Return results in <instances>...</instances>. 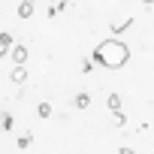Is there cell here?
<instances>
[{"mask_svg":"<svg viewBox=\"0 0 154 154\" xmlns=\"http://www.w3.org/2000/svg\"><path fill=\"white\" fill-rule=\"evenodd\" d=\"M112 124H115V127H124V124H127V115H124V112H115V115H112Z\"/></svg>","mask_w":154,"mask_h":154,"instance_id":"11","label":"cell"},{"mask_svg":"<svg viewBox=\"0 0 154 154\" xmlns=\"http://www.w3.org/2000/svg\"><path fill=\"white\" fill-rule=\"evenodd\" d=\"M36 115H39V118H51V106H48V103H39V106H36Z\"/></svg>","mask_w":154,"mask_h":154,"instance_id":"9","label":"cell"},{"mask_svg":"<svg viewBox=\"0 0 154 154\" xmlns=\"http://www.w3.org/2000/svg\"><path fill=\"white\" fill-rule=\"evenodd\" d=\"M142 3H145V6H151V3H154V0H142Z\"/></svg>","mask_w":154,"mask_h":154,"instance_id":"15","label":"cell"},{"mask_svg":"<svg viewBox=\"0 0 154 154\" xmlns=\"http://www.w3.org/2000/svg\"><path fill=\"white\" fill-rule=\"evenodd\" d=\"M121 154H136V151H130V148H121Z\"/></svg>","mask_w":154,"mask_h":154,"instance_id":"14","label":"cell"},{"mask_svg":"<svg viewBox=\"0 0 154 154\" xmlns=\"http://www.w3.org/2000/svg\"><path fill=\"white\" fill-rule=\"evenodd\" d=\"M0 127H3V130L9 133V130L15 127V121H12V115H0Z\"/></svg>","mask_w":154,"mask_h":154,"instance_id":"8","label":"cell"},{"mask_svg":"<svg viewBox=\"0 0 154 154\" xmlns=\"http://www.w3.org/2000/svg\"><path fill=\"white\" fill-rule=\"evenodd\" d=\"M9 54H12V63H15V66H24V63H27V57H30L27 45H12V51H9Z\"/></svg>","mask_w":154,"mask_h":154,"instance_id":"2","label":"cell"},{"mask_svg":"<svg viewBox=\"0 0 154 154\" xmlns=\"http://www.w3.org/2000/svg\"><path fill=\"white\" fill-rule=\"evenodd\" d=\"M0 45H6V48H12V45H15V39H12V33H6V30L0 33Z\"/></svg>","mask_w":154,"mask_h":154,"instance_id":"10","label":"cell"},{"mask_svg":"<svg viewBox=\"0 0 154 154\" xmlns=\"http://www.w3.org/2000/svg\"><path fill=\"white\" fill-rule=\"evenodd\" d=\"M9 79H12L15 85H24V82H27V69H24V66H15V69H12V75H9Z\"/></svg>","mask_w":154,"mask_h":154,"instance_id":"4","label":"cell"},{"mask_svg":"<svg viewBox=\"0 0 154 154\" xmlns=\"http://www.w3.org/2000/svg\"><path fill=\"white\" fill-rule=\"evenodd\" d=\"M33 15V0H21L18 3V18H30Z\"/></svg>","mask_w":154,"mask_h":154,"instance_id":"3","label":"cell"},{"mask_svg":"<svg viewBox=\"0 0 154 154\" xmlns=\"http://www.w3.org/2000/svg\"><path fill=\"white\" fill-rule=\"evenodd\" d=\"M94 69V60H82V72H91Z\"/></svg>","mask_w":154,"mask_h":154,"instance_id":"12","label":"cell"},{"mask_svg":"<svg viewBox=\"0 0 154 154\" xmlns=\"http://www.w3.org/2000/svg\"><path fill=\"white\" fill-rule=\"evenodd\" d=\"M130 24H133L130 18H127V21H118V24H112V33H115V36H121L124 30H130Z\"/></svg>","mask_w":154,"mask_h":154,"instance_id":"7","label":"cell"},{"mask_svg":"<svg viewBox=\"0 0 154 154\" xmlns=\"http://www.w3.org/2000/svg\"><path fill=\"white\" fill-rule=\"evenodd\" d=\"M91 60L100 63V66H106V69H121V66L130 60V48H127L121 39H106V42H100V45L94 48Z\"/></svg>","mask_w":154,"mask_h":154,"instance_id":"1","label":"cell"},{"mask_svg":"<svg viewBox=\"0 0 154 154\" xmlns=\"http://www.w3.org/2000/svg\"><path fill=\"white\" fill-rule=\"evenodd\" d=\"M9 51H12V48H6V45H0V57H6Z\"/></svg>","mask_w":154,"mask_h":154,"instance_id":"13","label":"cell"},{"mask_svg":"<svg viewBox=\"0 0 154 154\" xmlns=\"http://www.w3.org/2000/svg\"><path fill=\"white\" fill-rule=\"evenodd\" d=\"M72 106H75V109H88V106H91V94H79V97L72 100Z\"/></svg>","mask_w":154,"mask_h":154,"instance_id":"5","label":"cell"},{"mask_svg":"<svg viewBox=\"0 0 154 154\" xmlns=\"http://www.w3.org/2000/svg\"><path fill=\"white\" fill-rule=\"evenodd\" d=\"M106 106H109L112 112H121V94H109V100H106Z\"/></svg>","mask_w":154,"mask_h":154,"instance_id":"6","label":"cell"}]
</instances>
